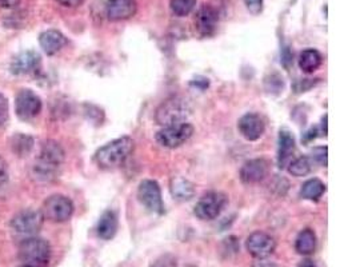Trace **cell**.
<instances>
[{
  "label": "cell",
  "instance_id": "obj_35",
  "mask_svg": "<svg viewBox=\"0 0 356 267\" xmlns=\"http://www.w3.org/2000/svg\"><path fill=\"white\" fill-rule=\"evenodd\" d=\"M20 0H0L1 8H14L19 6Z\"/></svg>",
  "mask_w": 356,
  "mask_h": 267
},
{
  "label": "cell",
  "instance_id": "obj_25",
  "mask_svg": "<svg viewBox=\"0 0 356 267\" xmlns=\"http://www.w3.org/2000/svg\"><path fill=\"white\" fill-rule=\"evenodd\" d=\"M314 161L310 157H299L288 165V172L297 178L306 177L313 171Z\"/></svg>",
  "mask_w": 356,
  "mask_h": 267
},
{
  "label": "cell",
  "instance_id": "obj_37",
  "mask_svg": "<svg viewBox=\"0 0 356 267\" xmlns=\"http://www.w3.org/2000/svg\"><path fill=\"white\" fill-rule=\"evenodd\" d=\"M297 267H317V265H315L311 259H304V261H301V262L299 264V266Z\"/></svg>",
  "mask_w": 356,
  "mask_h": 267
},
{
  "label": "cell",
  "instance_id": "obj_27",
  "mask_svg": "<svg viewBox=\"0 0 356 267\" xmlns=\"http://www.w3.org/2000/svg\"><path fill=\"white\" fill-rule=\"evenodd\" d=\"M264 88L268 94L279 95L284 88V81L277 72H274L264 78Z\"/></svg>",
  "mask_w": 356,
  "mask_h": 267
},
{
  "label": "cell",
  "instance_id": "obj_12",
  "mask_svg": "<svg viewBox=\"0 0 356 267\" xmlns=\"http://www.w3.org/2000/svg\"><path fill=\"white\" fill-rule=\"evenodd\" d=\"M270 172V164L263 158L251 159L240 168V181L246 185H255L264 181Z\"/></svg>",
  "mask_w": 356,
  "mask_h": 267
},
{
  "label": "cell",
  "instance_id": "obj_39",
  "mask_svg": "<svg viewBox=\"0 0 356 267\" xmlns=\"http://www.w3.org/2000/svg\"><path fill=\"white\" fill-rule=\"evenodd\" d=\"M21 267H32V266H27V265H23Z\"/></svg>",
  "mask_w": 356,
  "mask_h": 267
},
{
  "label": "cell",
  "instance_id": "obj_20",
  "mask_svg": "<svg viewBox=\"0 0 356 267\" xmlns=\"http://www.w3.org/2000/svg\"><path fill=\"white\" fill-rule=\"evenodd\" d=\"M170 190L174 199H177L179 202H187L195 195V186L183 177L171 178Z\"/></svg>",
  "mask_w": 356,
  "mask_h": 267
},
{
  "label": "cell",
  "instance_id": "obj_14",
  "mask_svg": "<svg viewBox=\"0 0 356 267\" xmlns=\"http://www.w3.org/2000/svg\"><path fill=\"white\" fill-rule=\"evenodd\" d=\"M138 11L135 0H107L106 15L108 21H120L131 19Z\"/></svg>",
  "mask_w": 356,
  "mask_h": 267
},
{
  "label": "cell",
  "instance_id": "obj_7",
  "mask_svg": "<svg viewBox=\"0 0 356 267\" xmlns=\"http://www.w3.org/2000/svg\"><path fill=\"white\" fill-rule=\"evenodd\" d=\"M228 202L226 194L219 191H211L204 194L194 208V214L200 221H214L217 219L223 208Z\"/></svg>",
  "mask_w": 356,
  "mask_h": 267
},
{
  "label": "cell",
  "instance_id": "obj_22",
  "mask_svg": "<svg viewBox=\"0 0 356 267\" xmlns=\"http://www.w3.org/2000/svg\"><path fill=\"white\" fill-rule=\"evenodd\" d=\"M322 63H323L322 54L317 51V50H314V48L304 50L300 54V58H299V67L306 74L315 72L317 68L322 66Z\"/></svg>",
  "mask_w": 356,
  "mask_h": 267
},
{
  "label": "cell",
  "instance_id": "obj_3",
  "mask_svg": "<svg viewBox=\"0 0 356 267\" xmlns=\"http://www.w3.org/2000/svg\"><path fill=\"white\" fill-rule=\"evenodd\" d=\"M18 257L23 265L46 267L51 259V246L43 238L28 237L20 244Z\"/></svg>",
  "mask_w": 356,
  "mask_h": 267
},
{
  "label": "cell",
  "instance_id": "obj_21",
  "mask_svg": "<svg viewBox=\"0 0 356 267\" xmlns=\"http://www.w3.org/2000/svg\"><path fill=\"white\" fill-rule=\"evenodd\" d=\"M317 248V235L311 228H304L299 233L295 250L300 255H311L315 253Z\"/></svg>",
  "mask_w": 356,
  "mask_h": 267
},
{
  "label": "cell",
  "instance_id": "obj_23",
  "mask_svg": "<svg viewBox=\"0 0 356 267\" xmlns=\"http://www.w3.org/2000/svg\"><path fill=\"white\" fill-rule=\"evenodd\" d=\"M324 191H326V185L320 179L314 178L301 186L300 197L307 201H317L324 194Z\"/></svg>",
  "mask_w": 356,
  "mask_h": 267
},
{
  "label": "cell",
  "instance_id": "obj_29",
  "mask_svg": "<svg viewBox=\"0 0 356 267\" xmlns=\"http://www.w3.org/2000/svg\"><path fill=\"white\" fill-rule=\"evenodd\" d=\"M8 111H10L8 101L3 94H0V127L7 122Z\"/></svg>",
  "mask_w": 356,
  "mask_h": 267
},
{
  "label": "cell",
  "instance_id": "obj_30",
  "mask_svg": "<svg viewBox=\"0 0 356 267\" xmlns=\"http://www.w3.org/2000/svg\"><path fill=\"white\" fill-rule=\"evenodd\" d=\"M314 159L320 166H327V147H319L314 150Z\"/></svg>",
  "mask_w": 356,
  "mask_h": 267
},
{
  "label": "cell",
  "instance_id": "obj_33",
  "mask_svg": "<svg viewBox=\"0 0 356 267\" xmlns=\"http://www.w3.org/2000/svg\"><path fill=\"white\" fill-rule=\"evenodd\" d=\"M208 79L207 78H203V77H198V78H195L192 82H191V86H195V87H198L200 90H206L207 87H208Z\"/></svg>",
  "mask_w": 356,
  "mask_h": 267
},
{
  "label": "cell",
  "instance_id": "obj_38",
  "mask_svg": "<svg viewBox=\"0 0 356 267\" xmlns=\"http://www.w3.org/2000/svg\"><path fill=\"white\" fill-rule=\"evenodd\" d=\"M327 115H324V118H323V121H322V130H323V132H324V135H327Z\"/></svg>",
  "mask_w": 356,
  "mask_h": 267
},
{
  "label": "cell",
  "instance_id": "obj_17",
  "mask_svg": "<svg viewBox=\"0 0 356 267\" xmlns=\"http://www.w3.org/2000/svg\"><path fill=\"white\" fill-rule=\"evenodd\" d=\"M39 44L46 55L52 57L67 44V38L58 30H47L40 34Z\"/></svg>",
  "mask_w": 356,
  "mask_h": 267
},
{
  "label": "cell",
  "instance_id": "obj_11",
  "mask_svg": "<svg viewBox=\"0 0 356 267\" xmlns=\"http://www.w3.org/2000/svg\"><path fill=\"white\" fill-rule=\"evenodd\" d=\"M247 251L257 259H267L277 248L275 239L263 231L253 233L246 241Z\"/></svg>",
  "mask_w": 356,
  "mask_h": 267
},
{
  "label": "cell",
  "instance_id": "obj_26",
  "mask_svg": "<svg viewBox=\"0 0 356 267\" xmlns=\"http://www.w3.org/2000/svg\"><path fill=\"white\" fill-rule=\"evenodd\" d=\"M197 1L198 0H171L170 7L174 15L181 18L190 15L195 10Z\"/></svg>",
  "mask_w": 356,
  "mask_h": 267
},
{
  "label": "cell",
  "instance_id": "obj_31",
  "mask_svg": "<svg viewBox=\"0 0 356 267\" xmlns=\"http://www.w3.org/2000/svg\"><path fill=\"white\" fill-rule=\"evenodd\" d=\"M244 3L253 15H259L263 10V0H244Z\"/></svg>",
  "mask_w": 356,
  "mask_h": 267
},
{
  "label": "cell",
  "instance_id": "obj_28",
  "mask_svg": "<svg viewBox=\"0 0 356 267\" xmlns=\"http://www.w3.org/2000/svg\"><path fill=\"white\" fill-rule=\"evenodd\" d=\"M150 267H178V261L172 254H163Z\"/></svg>",
  "mask_w": 356,
  "mask_h": 267
},
{
  "label": "cell",
  "instance_id": "obj_18",
  "mask_svg": "<svg viewBox=\"0 0 356 267\" xmlns=\"http://www.w3.org/2000/svg\"><path fill=\"white\" fill-rule=\"evenodd\" d=\"M295 151V139L287 130H281L279 134V150H277V165L284 168L290 165L293 154Z\"/></svg>",
  "mask_w": 356,
  "mask_h": 267
},
{
  "label": "cell",
  "instance_id": "obj_19",
  "mask_svg": "<svg viewBox=\"0 0 356 267\" xmlns=\"http://www.w3.org/2000/svg\"><path fill=\"white\" fill-rule=\"evenodd\" d=\"M118 217L114 211L107 210L101 214L98 226H97V234L100 239L110 241L118 233Z\"/></svg>",
  "mask_w": 356,
  "mask_h": 267
},
{
  "label": "cell",
  "instance_id": "obj_4",
  "mask_svg": "<svg viewBox=\"0 0 356 267\" xmlns=\"http://www.w3.org/2000/svg\"><path fill=\"white\" fill-rule=\"evenodd\" d=\"M191 115V107L188 102L180 97H171L166 99L157 108L155 121L161 127L184 123Z\"/></svg>",
  "mask_w": 356,
  "mask_h": 267
},
{
  "label": "cell",
  "instance_id": "obj_5",
  "mask_svg": "<svg viewBox=\"0 0 356 267\" xmlns=\"http://www.w3.org/2000/svg\"><path fill=\"white\" fill-rule=\"evenodd\" d=\"M74 204L70 198L55 194L48 197L44 204L41 206V214L44 217V219L51 221L54 224H63L67 222L72 214H74Z\"/></svg>",
  "mask_w": 356,
  "mask_h": 267
},
{
  "label": "cell",
  "instance_id": "obj_15",
  "mask_svg": "<svg viewBox=\"0 0 356 267\" xmlns=\"http://www.w3.org/2000/svg\"><path fill=\"white\" fill-rule=\"evenodd\" d=\"M218 12L212 6L204 4L199 8L195 17V28L198 30L199 34L204 38L212 37L217 31L218 26Z\"/></svg>",
  "mask_w": 356,
  "mask_h": 267
},
{
  "label": "cell",
  "instance_id": "obj_6",
  "mask_svg": "<svg viewBox=\"0 0 356 267\" xmlns=\"http://www.w3.org/2000/svg\"><path fill=\"white\" fill-rule=\"evenodd\" d=\"M44 224V217L39 210H32V208H26L17 212L11 222V228L20 235H27V237H35Z\"/></svg>",
  "mask_w": 356,
  "mask_h": 267
},
{
  "label": "cell",
  "instance_id": "obj_13",
  "mask_svg": "<svg viewBox=\"0 0 356 267\" xmlns=\"http://www.w3.org/2000/svg\"><path fill=\"white\" fill-rule=\"evenodd\" d=\"M237 130L244 139L250 142H255L263 137L266 131V124L257 114L248 112L239 119Z\"/></svg>",
  "mask_w": 356,
  "mask_h": 267
},
{
  "label": "cell",
  "instance_id": "obj_16",
  "mask_svg": "<svg viewBox=\"0 0 356 267\" xmlns=\"http://www.w3.org/2000/svg\"><path fill=\"white\" fill-rule=\"evenodd\" d=\"M39 67L40 55L37 51H23L12 59L10 70L14 75H26L35 72Z\"/></svg>",
  "mask_w": 356,
  "mask_h": 267
},
{
  "label": "cell",
  "instance_id": "obj_36",
  "mask_svg": "<svg viewBox=\"0 0 356 267\" xmlns=\"http://www.w3.org/2000/svg\"><path fill=\"white\" fill-rule=\"evenodd\" d=\"M259 262H257L253 267H277L274 262H268L266 259H257Z\"/></svg>",
  "mask_w": 356,
  "mask_h": 267
},
{
  "label": "cell",
  "instance_id": "obj_32",
  "mask_svg": "<svg viewBox=\"0 0 356 267\" xmlns=\"http://www.w3.org/2000/svg\"><path fill=\"white\" fill-rule=\"evenodd\" d=\"M8 181V165L3 157H0V186Z\"/></svg>",
  "mask_w": 356,
  "mask_h": 267
},
{
  "label": "cell",
  "instance_id": "obj_8",
  "mask_svg": "<svg viewBox=\"0 0 356 267\" xmlns=\"http://www.w3.org/2000/svg\"><path fill=\"white\" fill-rule=\"evenodd\" d=\"M194 134V126L179 123L163 127L157 134V142L166 148H178L186 144Z\"/></svg>",
  "mask_w": 356,
  "mask_h": 267
},
{
  "label": "cell",
  "instance_id": "obj_34",
  "mask_svg": "<svg viewBox=\"0 0 356 267\" xmlns=\"http://www.w3.org/2000/svg\"><path fill=\"white\" fill-rule=\"evenodd\" d=\"M57 1L61 4V6H64V7L72 8V7H78L80 4H83L84 0H57Z\"/></svg>",
  "mask_w": 356,
  "mask_h": 267
},
{
  "label": "cell",
  "instance_id": "obj_1",
  "mask_svg": "<svg viewBox=\"0 0 356 267\" xmlns=\"http://www.w3.org/2000/svg\"><path fill=\"white\" fill-rule=\"evenodd\" d=\"M64 150L58 142L46 141L41 144L39 155L31 168L32 178L39 182L54 181L64 162Z\"/></svg>",
  "mask_w": 356,
  "mask_h": 267
},
{
  "label": "cell",
  "instance_id": "obj_10",
  "mask_svg": "<svg viewBox=\"0 0 356 267\" xmlns=\"http://www.w3.org/2000/svg\"><path fill=\"white\" fill-rule=\"evenodd\" d=\"M138 198L140 204L154 214H164V204L161 199V191L158 182L144 179L138 187Z\"/></svg>",
  "mask_w": 356,
  "mask_h": 267
},
{
  "label": "cell",
  "instance_id": "obj_9",
  "mask_svg": "<svg viewBox=\"0 0 356 267\" xmlns=\"http://www.w3.org/2000/svg\"><path fill=\"white\" fill-rule=\"evenodd\" d=\"M41 107H43L41 99L34 91L28 88H23L17 94L15 112L20 121L28 122L37 118L41 111Z\"/></svg>",
  "mask_w": 356,
  "mask_h": 267
},
{
  "label": "cell",
  "instance_id": "obj_2",
  "mask_svg": "<svg viewBox=\"0 0 356 267\" xmlns=\"http://www.w3.org/2000/svg\"><path fill=\"white\" fill-rule=\"evenodd\" d=\"M134 139L121 137L110 144H104L95 152V162L103 170H114L123 165L134 151Z\"/></svg>",
  "mask_w": 356,
  "mask_h": 267
},
{
  "label": "cell",
  "instance_id": "obj_24",
  "mask_svg": "<svg viewBox=\"0 0 356 267\" xmlns=\"http://www.w3.org/2000/svg\"><path fill=\"white\" fill-rule=\"evenodd\" d=\"M10 146L18 157H26L34 147V138L26 134H17L12 137Z\"/></svg>",
  "mask_w": 356,
  "mask_h": 267
}]
</instances>
